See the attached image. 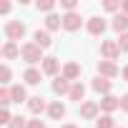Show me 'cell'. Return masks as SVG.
<instances>
[{
    "instance_id": "9",
    "label": "cell",
    "mask_w": 128,
    "mask_h": 128,
    "mask_svg": "<svg viewBox=\"0 0 128 128\" xmlns=\"http://www.w3.org/2000/svg\"><path fill=\"white\" fill-rule=\"evenodd\" d=\"M40 66H43L40 70H43L45 76H55V78H58V70H60V60H58V58L48 55V58H45V60L40 63Z\"/></svg>"
},
{
    "instance_id": "2",
    "label": "cell",
    "mask_w": 128,
    "mask_h": 128,
    "mask_svg": "<svg viewBox=\"0 0 128 128\" xmlns=\"http://www.w3.org/2000/svg\"><path fill=\"white\" fill-rule=\"evenodd\" d=\"M5 35H8V40L18 43V40H23V35H25V25H23L20 20H8V23H5Z\"/></svg>"
},
{
    "instance_id": "18",
    "label": "cell",
    "mask_w": 128,
    "mask_h": 128,
    "mask_svg": "<svg viewBox=\"0 0 128 128\" xmlns=\"http://www.w3.org/2000/svg\"><path fill=\"white\" fill-rule=\"evenodd\" d=\"M68 98H70V100H78V103H80V100L86 98V86H83L80 80H76V83L70 86V93H68Z\"/></svg>"
},
{
    "instance_id": "29",
    "label": "cell",
    "mask_w": 128,
    "mask_h": 128,
    "mask_svg": "<svg viewBox=\"0 0 128 128\" xmlns=\"http://www.w3.org/2000/svg\"><path fill=\"white\" fill-rule=\"evenodd\" d=\"M10 120H13L10 110H8V108H3V110H0V123H5V126H10Z\"/></svg>"
},
{
    "instance_id": "7",
    "label": "cell",
    "mask_w": 128,
    "mask_h": 128,
    "mask_svg": "<svg viewBox=\"0 0 128 128\" xmlns=\"http://www.w3.org/2000/svg\"><path fill=\"white\" fill-rule=\"evenodd\" d=\"M48 106H50V103H45V98H43V96H33V98H28V110H30L33 116H38V113L48 110Z\"/></svg>"
},
{
    "instance_id": "25",
    "label": "cell",
    "mask_w": 128,
    "mask_h": 128,
    "mask_svg": "<svg viewBox=\"0 0 128 128\" xmlns=\"http://www.w3.org/2000/svg\"><path fill=\"white\" fill-rule=\"evenodd\" d=\"M13 103V96H10V88H3V90H0V106H3V108H8Z\"/></svg>"
},
{
    "instance_id": "35",
    "label": "cell",
    "mask_w": 128,
    "mask_h": 128,
    "mask_svg": "<svg viewBox=\"0 0 128 128\" xmlns=\"http://www.w3.org/2000/svg\"><path fill=\"white\" fill-rule=\"evenodd\" d=\"M120 76H123V80H128V66H126V68L120 70Z\"/></svg>"
},
{
    "instance_id": "19",
    "label": "cell",
    "mask_w": 128,
    "mask_h": 128,
    "mask_svg": "<svg viewBox=\"0 0 128 128\" xmlns=\"http://www.w3.org/2000/svg\"><path fill=\"white\" fill-rule=\"evenodd\" d=\"M40 76H43V70H38V68H28V70L23 73V80H25L28 86H38V83H40Z\"/></svg>"
},
{
    "instance_id": "23",
    "label": "cell",
    "mask_w": 128,
    "mask_h": 128,
    "mask_svg": "<svg viewBox=\"0 0 128 128\" xmlns=\"http://www.w3.org/2000/svg\"><path fill=\"white\" fill-rule=\"evenodd\" d=\"M53 8H55V0H38V10L40 13H53Z\"/></svg>"
},
{
    "instance_id": "13",
    "label": "cell",
    "mask_w": 128,
    "mask_h": 128,
    "mask_svg": "<svg viewBox=\"0 0 128 128\" xmlns=\"http://www.w3.org/2000/svg\"><path fill=\"white\" fill-rule=\"evenodd\" d=\"M33 43H35L38 48H50L53 40H50V33H48V30H35V33H33Z\"/></svg>"
},
{
    "instance_id": "11",
    "label": "cell",
    "mask_w": 128,
    "mask_h": 128,
    "mask_svg": "<svg viewBox=\"0 0 128 128\" xmlns=\"http://www.w3.org/2000/svg\"><path fill=\"white\" fill-rule=\"evenodd\" d=\"M90 86H93L96 93H103V96H110V88H113V83H110L108 78H103V76H96Z\"/></svg>"
},
{
    "instance_id": "27",
    "label": "cell",
    "mask_w": 128,
    "mask_h": 128,
    "mask_svg": "<svg viewBox=\"0 0 128 128\" xmlns=\"http://www.w3.org/2000/svg\"><path fill=\"white\" fill-rule=\"evenodd\" d=\"M123 3H120V0H106V3H103V8L108 10V13H116L118 8H120Z\"/></svg>"
},
{
    "instance_id": "10",
    "label": "cell",
    "mask_w": 128,
    "mask_h": 128,
    "mask_svg": "<svg viewBox=\"0 0 128 128\" xmlns=\"http://www.w3.org/2000/svg\"><path fill=\"white\" fill-rule=\"evenodd\" d=\"M70 86H73V83H70L66 76H58V78L53 80V93H55V96H68V93H70Z\"/></svg>"
},
{
    "instance_id": "32",
    "label": "cell",
    "mask_w": 128,
    "mask_h": 128,
    "mask_svg": "<svg viewBox=\"0 0 128 128\" xmlns=\"http://www.w3.org/2000/svg\"><path fill=\"white\" fill-rule=\"evenodd\" d=\"M120 108L128 113V93H126V96H120Z\"/></svg>"
},
{
    "instance_id": "15",
    "label": "cell",
    "mask_w": 128,
    "mask_h": 128,
    "mask_svg": "<svg viewBox=\"0 0 128 128\" xmlns=\"http://www.w3.org/2000/svg\"><path fill=\"white\" fill-rule=\"evenodd\" d=\"M110 25H113V30H116V33H120V35H123V33H128V15H126V13H118V15L113 18V23H110Z\"/></svg>"
},
{
    "instance_id": "1",
    "label": "cell",
    "mask_w": 128,
    "mask_h": 128,
    "mask_svg": "<svg viewBox=\"0 0 128 128\" xmlns=\"http://www.w3.org/2000/svg\"><path fill=\"white\" fill-rule=\"evenodd\" d=\"M20 58L25 63H30V66H35V63H43V48H38L35 43H23L20 45Z\"/></svg>"
},
{
    "instance_id": "14",
    "label": "cell",
    "mask_w": 128,
    "mask_h": 128,
    "mask_svg": "<svg viewBox=\"0 0 128 128\" xmlns=\"http://www.w3.org/2000/svg\"><path fill=\"white\" fill-rule=\"evenodd\" d=\"M3 58H5V60H15V58H20V48H18V43L8 40V43L3 45Z\"/></svg>"
},
{
    "instance_id": "12",
    "label": "cell",
    "mask_w": 128,
    "mask_h": 128,
    "mask_svg": "<svg viewBox=\"0 0 128 128\" xmlns=\"http://www.w3.org/2000/svg\"><path fill=\"white\" fill-rule=\"evenodd\" d=\"M88 33L90 35H103L106 33V20L98 18V15L96 18H88Z\"/></svg>"
},
{
    "instance_id": "36",
    "label": "cell",
    "mask_w": 128,
    "mask_h": 128,
    "mask_svg": "<svg viewBox=\"0 0 128 128\" xmlns=\"http://www.w3.org/2000/svg\"><path fill=\"white\" fill-rule=\"evenodd\" d=\"M63 128H76V126H70V123H68V126H63Z\"/></svg>"
},
{
    "instance_id": "20",
    "label": "cell",
    "mask_w": 128,
    "mask_h": 128,
    "mask_svg": "<svg viewBox=\"0 0 128 128\" xmlns=\"http://www.w3.org/2000/svg\"><path fill=\"white\" fill-rule=\"evenodd\" d=\"M63 25V15H55V13H50L48 18H45V30H58Z\"/></svg>"
},
{
    "instance_id": "26",
    "label": "cell",
    "mask_w": 128,
    "mask_h": 128,
    "mask_svg": "<svg viewBox=\"0 0 128 128\" xmlns=\"http://www.w3.org/2000/svg\"><path fill=\"white\" fill-rule=\"evenodd\" d=\"M8 128H28V120H25L23 116H13V120H10Z\"/></svg>"
},
{
    "instance_id": "3",
    "label": "cell",
    "mask_w": 128,
    "mask_h": 128,
    "mask_svg": "<svg viewBox=\"0 0 128 128\" xmlns=\"http://www.w3.org/2000/svg\"><path fill=\"white\" fill-rule=\"evenodd\" d=\"M100 55H103V60H113V63H116V58L120 55L118 40H103V43H100Z\"/></svg>"
},
{
    "instance_id": "22",
    "label": "cell",
    "mask_w": 128,
    "mask_h": 128,
    "mask_svg": "<svg viewBox=\"0 0 128 128\" xmlns=\"http://www.w3.org/2000/svg\"><path fill=\"white\" fill-rule=\"evenodd\" d=\"M96 128H116V123H113V118L108 113H103V116L96 118Z\"/></svg>"
},
{
    "instance_id": "21",
    "label": "cell",
    "mask_w": 128,
    "mask_h": 128,
    "mask_svg": "<svg viewBox=\"0 0 128 128\" xmlns=\"http://www.w3.org/2000/svg\"><path fill=\"white\" fill-rule=\"evenodd\" d=\"M10 96H13V103H23V100H28L25 86H13V88H10Z\"/></svg>"
},
{
    "instance_id": "5",
    "label": "cell",
    "mask_w": 128,
    "mask_h": 128,
    "mask_svg": "<svg viewBox=\"0 0 128 128\" xmlns=\"http://www.w3.org/2000/svg\"><path fill=\"white\" fill-rule=\"evenodd\" d=\"M120 70H118V66H116V63L113 60H98V76H103V78H116Z\"/></svg>"
},
{
    "instance_id": "31",
    "label": "cell",
    "mask_w": 128,
    "mask_h": 128,
    "mask_svg": "<svg viewBox=\"0 0 128 128\" xmlns=\"http://www.w3.org/2000/svg\"><path fill=\"white\" fill-rule=\"evenodd\" d=\"M28 128H45V123L35 118V120H28Z\"/></svg>"
},
{
    "instance_id": "24",
    "label": "cell",
    "mask_w": 128,
    "mask_h": 128,
    "mask_svg": "<svg viewBox=\"0 0 128 128\" xmlns=\"http://www.w3.org/2000/svg\"><path fill=\"white\" fill-rule=\"evenodd\" d=\"M10 78H13V73H10V68H8V66H3V68H0V83H3V88H8V83H10Z\"/></svg>"
},
{
    "instance_id": "8",
    "label": "cell",
    "mask_w": 128,
    "mask_h": 128,
    "mask_svg": "<svg viewBox=\"0 0 128 128\" xmlns=\"http://www.w3.org/2000/svg\"><path fill=\"white\" fill-rule=\"evenodd\" d=\"M98 106H100V110H103V113H108V116H110L113 110H118V108H120V98H116V96H103Z\"/></svg>"
},
{
    "instance_id": "6",
    "label": "cell",
    "mask_w": 128,
    "mask_h": 128,
    "mask_svg": "<svg viewBox=\"0 0 128 128\" xmlns=\"http://www.w3.org/2000/svg\"><path fill=\"white\" fill-rule=\"evenodd\" d=\"M80 15L78 13H66L63 15V28H66L68 33H76V30H80Z\"/></svg>"
},
{
    "instance_id": "28",
    "label": "cell",
    "mask_w": 128,
    "mask_h": 128,
    "mask_svg": "<svg viewBox=\"0 0 128 128\" xmlns=\"http://www.w3.org/2000/svg\"><path fill=\"white\" fill-rule=\"evenodd\" d=\"M76 5H78L76 0H60V8L66 10V13H76Z\"/></svg>"
},
{
    "instance_id": "30",
    "label": "cell",
    "mask_w": 128,
    "mask_h": 128,
    "mask_svg": "<svg viewBox=\"0 0 128 128\" xmlns=\"http://www.w3.org/2000/svg\"><path fill=\"white\" fill-rule=\"evenodd\" d=\"M118 48H120V53H123V50H128V33H123V35L118 38Z\"/></svg>"
},
{
    "instance_id": "34",
    "label": "cell",
    "mask_w": 128,
    "mask_h": 128,
    "mask_svg": "<svg viewBox=\"0 0 128 128\" xmlns=\"http://www.w3.org/2000/svg\"><path fill=\"white\" fill-rule=\"evenodd\" d=\"M120 10H123V13L128 15V0H123V5H120Z\"/></svg>"
},
{
    "instance_id": "17",
    "label": "cell",
    "mask_w": 128,
    "mask_h": 128,
    "mask_svg": "<svg viewBox=\"0 0 128 128\" xmlns=\"http://www.w3.org/2000/svg\"><path fill=\"white\" fill-rule=\"evenodd\" d=\"M48 116H50L53 120H60L63 116H66V106H63L60 100H53V103L48 106Z\"/></svg>"
},
{
    "instance_id": "33",
    "label": "cell",
    "mask_w": 128,
    "mask_h": 128,
    "mask_svg": "<svg viewBox=\"0 0 128 128\" xmlns=\"http://www.w3.org/2000/svg\"><path fill=\"white\" fill-rule=\"evenodd\" d=\"M0 13H10V3L3 0V3H0Z\"/></svg>"
},
{
    "instance_id": "4",
    "label": "cell",
    "mask_w": 128,
    "mask_h": 128,
    "mask_svg": "<svg viewBox=\"0 0 128 128\" xmlns=\"http://www.w3.org/2000/svg\"><path fill=\"white\" fill-rule=\"evenodd\" d=\"M98 110H100V106H98L96 100H83V103H80V108H78L80 118H86V120H93V118H98Z\"/></svg>"
},
{
    "instance_id": "16",
    "label": "cell",
    "mask_w": 128,
    "mask_h": 128,
    "mask_svg": "<svg viewBox=\"0 0 128 128\" xmlns=\"http://www.w3.org/2000/svg\"><path fill=\"white\" fill-rule=\"evenodd\" d=\"M63 76L76 83V78H80V66H78V63H73V60L66 63V66H63Z\"/></svg>"
}]
</instances>
